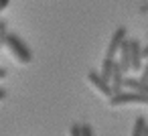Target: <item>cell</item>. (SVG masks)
<instances>
[{"mask_svg": "<svg viewBox=\"0 0 148 136\" xmlns=\"http://www.w3.org/2000/svg\"><path fill=\"white\" fill-rule=\"evenodd\" d=\"M142 57H146V59H148V45H146V47H142Z\"/></svg>", "mask_w": 148, "mask_h": 136, "instance_id": "2e32d148", "label": "cell"}, {"mask_svg": "<svg viewBox=\"0 0 148 136\" xmlns=\"http://www.w3.org/2000/svg\"><path fill=\"white\" fill-rule=\"evenodd\" d=\"M114 59H110V57H103V61H101V71H99V75L110 83V79H112V73H114Z\"/></svg>", "mask_w": 148, "mask_h": 136, "instance_id": "9c48e42d", "label": "cell"}, {"mask_svg": "<svg viewBox=\"0 0 148 136\" xmlns=\"http://www.w3.org/2000/svg\"><path fill=\"white\" fill-rule=\"evenodd\" d=\"M87 81L95 87V91L97 93H101L103 98H112V89H110V83L97 73V71H89L87 73Z\"/></svg>", "mask_w": 148, "mask_h": 136, "instance_id": "3957f363", "label": "cell"}, {"mask_svg": "<svg viewBox=\"0 0 148 136\" xmlns=\"http://www.w3.org/2000/svg\"><path fill=\"white\" fill-rule=\"evenodd\" d=\"M130 69H134V71L142 69V45L136 39L130 41Z\"/></svg>", "mask_w": 148, "mask_h": 136, "instance_id": "5b68a950", "label": "cell"}, {"mask_svg": "<svg viewBox=\"0 0 148 136\" xmlns=\"http://www.w3.org/2000/svg\"><path fill=\"white\" fill-rule=\"evenodd\" d=\"M120 61H118V65H120V69L126 73V71H130V41L126 39L122 45H120Z\"/></svg>", "mask_w": 148, "mask_h": 136, "instance_id": "52a82bcc", "label": "cell"}, {"mask_svg": "<svg viewBox=\"0 0 148 136\" xmlns=\"http://www.w3.org/2000/svg\"><path fill=\"white\" fill-rule=\"evenodd\" d=\"M81 136H93V130L89 124H81Z\"/></svg>", "mask_w": 148, "mask_h": 136, "instance_id": "4fadbf2b", "label": "cell"}, {"mask_svg": "<svg viewBox=\"0 0 148 136\" xmlns=\"http://www.w3.org/2000/svg\"><path fill=\"white\" fill-rule=\"evenodd\" d=\"M142 136H148V124H146V128H144V132H142Z\"/></svg>", "mask_w": 148, "mask_h": 136, "instance_id": "d6986e66", "label": "cell"}, {"mask_svg": "<svg viewBox=\"0 0 148 136\" xmlns=\"http://www.w3.org/2000/svg\"><path fill=\"white\" fill-rule=\"evenodd\" d=\"M110 89H112V95L124 91V71L120 69L118 61L114 63V73H112V79H110Z\"/></svg>", "mask_w": 148, "mask_h": 136, "instance_id": "8992f818", "label": "cell"}, {"mask_svg": "<svg viewBox=\"0 0 148 136\" xmlns=\"http://www.w3.org/2000/svg\"><path fill=\"white\" fill-rule=\"evenodd\" d=\"M144 128H146V118L144 116H138L136 122H134V128H132V136H142Z\"/></svg>", "mask_w": 148, "mask_h": 136, "instance_id": "30bf717a", "label": "cell"}, {"mask_svg": "<svg viewBox=\"0 0 148 136\" xmlns=\"http://www.w3.org/2000/svg\"><path fill=\"white\" fill-rule=\"evenodd\" d=\"M4 77H6V69L0 67V79H4Z\"/></svg>", "mask_w": 148, "mask_h": 136, "instance_id": "ac0fdd59", "label": "cell"}, {"mask_svg": "<svg viewBox=\"0 0 148 136\" xmlns=\"http://www.w3.org/2000/svg\"><path fill=\"white\" fill-rule=\"evenodd\" d=\"M4 45L8 47L10 55H12L18 63L27 65V63H31V61H33V53H31V49L23 43V39H21V37H16V35H6Z\"/></svg>", "mask_w": 148, "mask_h": 136, "instance_id": "6da1fadb", "label": "cell"}, {"mask_svg": "<svg viewBox=\"0 0 148 136\" xmlns=\"http://www.w3.org/2000/svg\"><path fill=\"white\" fill-rule=\"evenodd\" d=\"M140 79H142V81H146V83H148V63H146V65H144V67H142V75H140Z\"/></svg>", "mask_w": 148, "mask_h": 136, "instance_id": "5bb4252c", "label": "cell"}, {"mask_svg": "<svg viewBox=\"0 0 148 136\" xmlns=\"http://www.w3.org/2000/svg\"><path fill=\"white\" fill-rule=\"evenodd\" d=\"M124 41H126V29H124V27H120V29H116V31H114L112 39H110V45H108L106 57L114 59V57H116V53H118V49H120V45H122Z\"/></svg>", "mask_w": 148, "mask_h": 136, "instance_id": "277c9868", "label": "cell"}, {"mask_svg": "<svg viewBox=\"0 0 148 136\" xmlns=\"http://www.w3.org/2000/svg\"><path fill=\"white\" fill-rule=\"evenodd\" d=\"M10 4V0H0V12L2 10H6V6Z\"/></svg>", "mask_w": 148, "mask_h": 136, "instance_id": "9a60e30c", "label": "cell"}, {"mask_svg": "<svg viewBox=\"0 0 148 136\" xmlns=\"http://www.w3.org/2000/svg\"><path fill=\"white\" fill-rule=\"evenodd\" d=\"M124 87H126V89H130V91H138V93L148 95V83H146V81H142V79L124 77Z\"/></svg>", "mask_w": 148, "mask_h": 136, "instance_id": "ba28073f", "label": "cell"}, {"mask_svg": "<svg viewBox=\"0 0 148 136\" xmlns=\"http://www.w3.org/2000/svg\"><path fill=\"white\" fill-rule=\"evenodd\" d=\"M126 104H142V106H148V95L138 93V91H120V93H114L110 98V106H114V108L126 106Z\"/></svg>", "mask_w": 148, "mask_h": 136, "instance_id": "7a4b0ae2", "label": "cell"}, {"mask_svg": "<svg viewBox=\"0 0 148 136\" xmlns=\"http://www.w3.org/2000/svg\"><path fill=\"white\" fill-rule=\"evenodd\" d=\"M6 98V89L4 87H0V100H4Z\"/></svg>", "mask_w": 148, "mask_h": 136, "instance_id": "e0dca14e", "label": "cell"}, {"mask_svg": "<svg viewBox=\"0 0 148 136\" xmlns=\"http://www.w3.org/2000/svg\"><path fill=\"white\" fill-rule=\"evenodd\" d=\"M6 35H8V31H6V23H4V21H0V47L4 45Z\"/></svg>", "mask_w": 148, "mask_h": 136, "instance_id": "8fae6325", "label": "cell"}, {"mask_svg": "<svg viewBox=\"0 0 148 136\" xmlns=\"http://www.w3.org/2000/svg\"><path fill=\"white\" fill-rule=\"evenodd\" d=\"M69 136H81V124H73L71 126V130H69Z\"/></svg>", "mask_w": 148, "mask_h": 136, "instance_id": "7c38bea8", "label": "cell"}]
</instances>
